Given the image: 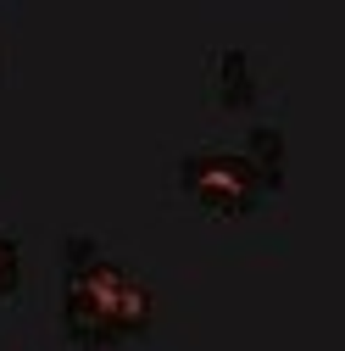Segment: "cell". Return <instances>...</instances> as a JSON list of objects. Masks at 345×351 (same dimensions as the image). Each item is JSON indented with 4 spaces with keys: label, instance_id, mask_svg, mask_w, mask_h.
I'll use <instances>...</instances> for the list:
<instances>
[{
    "label": "cell",
    "instance_id": "obj_1",
    "mask_svg": "<svg viewBox=\"0 0 345 351\" xmlns=\"http://www.w3.org/2000/svg\"><path fill=\"white\" fill-rule=\"evenodd\" d=\"M156 318L151 279L112 251H101L95 234L62 240V329L78 346H117L145 335Z\"/></svg>",
    "mask_w": 345,
    "mask_h": 351
},
{
    "label": "cell",
    "instance_id": "obj_2",
    "mask_svg": "<svg viewBox=\"0 0 345 351\" xmlns=\"http://www.w3.org/2000/svg\"><path fill=\"white\" fill-rule=\"evenodd\" d=\"M179 190L190 201H201L206 212L234 217V212H251L256 201H262L268 184H262V173L245 162V151H234V145H195V151L179 156Z\"/></svg>",
    "mask_w": 345,
    "mask_h": 351
},
{
    "label": "cell",
    "instance_id": "obj_3",
    "mask_svg": "<svg viewBox=\"0 0 345 351\" xmlns=\"http://www.w3.org/2000/svg\"><path fill=\"white\" fill-rule=\"evenodd\" d=\"M206 78H212V90H218L229 106H245L256 101V56L245 45H218V51H206Z\"/></svg>",
    "mask_w": 345,
    "mask_h": 351
},
{
    "label": "cell",
    "instance_id": "obj_4",
    "mask_svg": "<svg viewBox=\"0 0 345 351\" xmlns=\"http://www.w3.org/2000/svg\"><path fill=\"white\" fill-rule=\"evenodd\" d=\"M245 162L256 167V173H262V184L273 190L279 179H284V162H290V145H284V128L279 123H251L245 128Z\"/></svg>",
    "mask_w": 345,
    "mask_h": 351
},
{
    "label": "cell",
    "instance_id": "obj_5",
    "mask_svg": "<svg viewBox=\"0 0 345 351\" xmlns=\"http://www.w3.org/2000/svg\"><path fill=\"white\" fill-rule=\"evenodd\" d=\"M17 279H23V245H17V234L0 229V301L17 290Z\"/></svg>",
    "mask_w": 345,
    "mask_h": 351
},
{
    "label": "cell",
    "instance_id": "obj_6",
    "mask_svg": "<svg viewBox=\"0 0 345 351\" xmlns=\"http://www.w3.org/2000/svg\"><path fill=\"white\" fill-rule=\"evenodd\" d=\"M0 56H6V34H0Z\"/></svg>",
    "mask_w": 345,
    "mask_h": 351
}]
</instances>
